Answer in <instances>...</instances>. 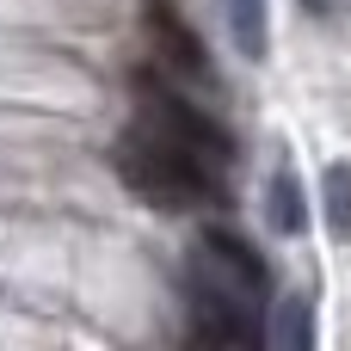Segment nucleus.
<instances>
[{"label":"nucleus","instance_id":"obj_10","mask_svg":"<svg viewBox=\"0 0 351 351\" xmlns=\"http://www.w3.org/2000/svg\"><path fill=\"white\" fill-rule=\"evenodd\" d=\"M185 351H222V346H210L204 333H191V339H185Z\"/></svg>","mask_w":351,"mask_h":351},{"label":"nucleus","instance_id":"obj_8","mask_svg":"<svg viewBox=\"0 0 351 351\" xmlns=\"http://www.w3.org/2000/svg\"><path fill=\"white\" fill-rule=\"evenodd\" d=\"M228 37L247 62H265L271 31H265V0H228Z\"/></svg>","mask_w":351,"mask_h":351},{"label":"nucleus","instance_id":"obj_9","mask_svg":"<svg viewBox=\"0 0 351 351\" xmlns=\"http://www.w3.org/2000/svg\"><path fill=\"white\" fill-rule=\"evenodd\" d=\"M321 210H327L333 241L351 247V160H333V167L321 173Z\"/></svg>","mask_w":351,"mask_h":351},{"label":"nucleus","instance_id":"obj_3","mask_svg":"<svg viewBox=\"0 0 351 351\" xmlns=\"http://www.w3.org/2000/svg\"><path fill=\"white\" fill-rule=\"evenodd\" d=\"M185 302H191V333H204L222 351H271L259 327V302H247L241 290H228L210 265L185 271Z\"/></svg>","mask_w":351,"mask_h":351},{"label":"nucleus","instance_id":"obj_1","mask_svg":"<svg viewBox=\"0 0 351 351\" xmlns=\"http://www.w3.org/2000/svg\"><path fill=\"white\" fill-rule=\"evenodd\" d=\"M111 167L154 210H204V204H222V173L210 160H197L191 148L167 142L148 123H136V130H123L111 142Z\"/></svg>","mask_w":351,"mask_h":351},{"label":"nucleus","instance_id":"obj_4","mask_svg":"<svg viewBox=\"0 0 351 351\" xmlns=\"http://www.w3.org/2000/svg\"><path fill=\"white\" fill-rule=\"evenodd\" d=\"M142 31H148V43H154V68H167L173 80H191V86H210V80H216L204 37L179 19L167 0H142Z\"/></svg>","mask_w":351,"mask_h":351},{"label":"nucleus","instance_id":"obj_7","mask_svg":"<svg viewBox=\"0 0 351 351\" xmlns=\"http://www.w3.org/2000/svg\"><path fill=\"white\" fill-rule=\"evenodd\" d=\"M271 351H315V302H308V296H284V302H278Z\"/></svg>","mask_w":351,"mask_h":351},{"label":"nucleus","instance_id":"obj_6","mask_svg":"<svg viewBox=\"0 0 351 351\" xmlns=\"http://www.w3.org/2000/svg\"><path fill=\"white\" fill-rule=\"evenodd\" d=\"M265 222H271L278 234H290V241L308 228V197H302V179H296L290 167H278L271 185H265Z\"/></svg>","mask_w":351,"mask_h":351},{"label":"nucleus","instance_id":"obj_5","mask_svg":"<svg viewBox=\"0 0 351 351\" xmlns=\"http://www.w3.org/2000/svg\"><path fill=\"white\" fill-rule=\"evenodd\" d=\"M197 265H210L228 290H241L247 302H265L271 296V265H265V253L247 241V234H234V228H222V222H204L197 228Z\"/></svg>","mask_w":351,"mask_h":351},{"label":"nucleus","instance_id":"obj_2","mask_svg":"<svg viewBox=\"0 0 351 351\" xmlns=\"http://www.w3.org/2000/svg\"><path fill=\"white\" fill-rule=\"evenodd\" d=\"M130 93H136V117L148 123V130H160L167 142H179V148H191L197 160H210L216 173L234 160V136H228V123L222 117H210L167 68H154V62H142L136 74H130Z\"/></svg>","mask_w":351,"mask_h":351}]
</instances>
